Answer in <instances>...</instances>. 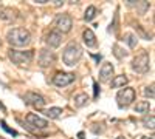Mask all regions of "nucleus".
<instances>
[{"label":"nucleus","mask_w":155,"mask_h":139,"mask_svg":"<svg viewBox=\"0 0 155 139\" xmlns=\"http://www.w3.org/2000/svg\"><path fill=\"white\" fill-rule=\"evenodd\" d=\"M81 57H82V48L76 42H70L65 46L64 54H62V60H64V64H65L67 67H74L78 62H79Z\"/></svg>","instance_id":"nucleus-1"},{"label":"nucleus","mask_w":155,"mask_h":139,"mask_svg":"<svg viewBox=\"0 0 155 139\" xmlns=\"http://www.w3.org/2000/svg\"><path fill=\"white\" fill-rule=\"evenodd\" d=\"M6 39L12 46H25V45L30 43L31 36H30V33L27 30H23V28H12V30L8 31Z\"/></svg>","instance_id":"nucleus-2"},{"label":"nucleus","mask_w":155,"mask_h":139,"mask_svg":"<svg viewBox=\"0 0 155 139\" xmlns=\"http://www.w3.org/2000/svg\"><path fill=\"white\" fill-rule=\"evenodd\" d=\"M33 51H17V49H9V59L16 65H28L33 60Z\"/></svg>","instance_id":"nucleus-3"},{"label":"nucleus","mask_w":155,"mask_h":139,"mask_svg":"<svg viewBox=\"0 0 155 139\" xmlns=\"http://www.w3.org/2000/svg\"><path fill=\"white\" fill-rule=\"evenodd\" d=\"M134 100H135V90H134V88H129V87L123 88V90L118 91V94H116V102H118L120 108L129 107Z\"/></svg>","instance_id":"nucleus-4"},{"label":"nucleus","mask_w":155,"mask_h":139,"mask_svg":"<svg viewBox=\"0 0 155 139\" xmlns=\"http://www.w3.org/2000/svg\"><path fill=\"white\" fill-rule=\"evenodd\" d=\"M132 68H134V71H137L140 74L147 73L149 71V56L146 53L137 56L134 59V62H132Z\"/></svg>","instance_id":"nucleus-5"},{"label":"nucleus","mask_w":155,"mask_h":139,"mask_svg":"<svg viewBox=\"0 0 155 139\" xmlns=\"http://www.w3.org/2000/svg\"><path fill=\"white\" fill-rule=\"evenodd\" d=\"M23 100H25V104L33 105L34 108H44V107H45V104H47V100H45V97H44V96L37 94V93H33V91L25 93Z\"/></svg>","instance_id":"nucleus-6"},{"label":"nucleus","mask_w":155,"mask_h":139,"mask_svg":"<svg viewBox=\"0 0 155 139\" xmlns=\"http://www.w3.org/2000/svg\"><path fill=\"white\" fill-rule=\"evenodd\" d=\"M56 27H58L61 34L62 33H68L71 30V27H73V20H71V17L68 14H59L56 17Z\"/></svg>","instance_id":"nucleus-7"},{"label":"nucleus","mask_w":155,"mask_h":139,"mask_svg":"<svg viewBox=\"0 0 155 139\" xmlns=\"http://www.w3.org/2000/svg\"><path fill=\"white\" fill-rule=\"evenodd\" d=\"M27 124L30 125V127L36 128V130H42V128H47L48 127V121L34 115V113H30V115H27Z\"/></svg>","instance_id":"nucleus-8"},{"label":"nucleus","mask_w":155,"mask_h":139,"mask_svg":"<svg viewBox=\"0 0 155 139\" xmlns=\"http://www.w3.org/2000/svg\"><path fill=\"white\" fill-rule=\"evenodd\" d=\"M74 81V74L71 73H58L53 79V84L56 87H67Z\"/></svg>","instance_id":"nucleus-9"},{"label":"nucleus","mask_w":155,"mask_h":139,"mask_svg":"<svg viewBox=\"0 0 155 139\" xmlns=\"http://www.w3.org/2000/svg\"><path fill=\"white\" fill-rule=\"evenodd\" d=\"M54 53L50 51V49H42L41 54H39V65H41L42 68H47L50 65L54 64Z\"/></svg>","instance_id":"nucleus-10"},{"label":"nucleus","mask_w":155,"mask_h":139,"mask_svg":"<svg viewBox=\"0 0 155 139\" xmlns=\"http://www.w3.org/2000/svg\"><path fill=\"white\" fill-rule=\"evenodd\" d=\"M113 76V65L106 62V64H102L101 70H99V81L101 82H107L110 81V77Z\"/></svg>","instance_id":"nucleus-11"},{"label":"nucleus","mask_w":155,"mask_h":139,"mask_svg":"<svg viewBox=\"0 0 155 139\" xmlns=\"http://www.w3.org/2000/svg\"><path fill=\"white\" fill-rule=\"evenodd\" d=\"M62 42V34L59 31H51L47 37V43L50 48H58Z\"/></svg>","instance_id":"nucleus-12"},{"label":"nucleus","mask_w":155,"mask_h":139,"mask_svg":"<svg viewBox=\"0 0 155 139\" xmlns=\"http://www.w3.org/2000/svg\"><path fill=\"white\" fill-rule=\"evenodd\" d=\"M82 37H84V43L88 48H93L96 45V37H95V34H93L92 30H85L84 34H82Z\"/></svg>","instance_id":"nucleus-13"},{"label":"nucleus","mask_w":155,"mask_h":139,"mask_svg":"<svg viewBox=\"0 0 155 139\" xmlns=\"http://www.w3.org/2000/svg\"><path fill=\"white\" fill-rule=\"evenodd\" d=\"M16 17H17V14H16L14 9H11V8H3V9H0V19H2V20L11 22V20H14Z\"/></svg>","instance_id":"nucleus-14"},{"label":"nucleus","mask_w":155,"mask_h":139,"mask_svg":"<svg viewBox=\"0 0 155 139\" xmlns=\"http://www.w3.org/2000/svg\"><path fill=\"white\" fill-rule=\"evenodd\" d=\"M44 115H45L47 118H50V119H58V118L62 115V108H59V107L48 108V110H45V111H44Z\"/></svg>","instance_id":"nucleus-15"},{"label":"nucleus","mask_w":155,"mask_h":139,"mask_svg":"<svg viewBox=\"0 0 155 139\" xmlns=\"http://www.w3.org/2000/svg\"><path fill=\"white\" fill-rule=\"evenodd\" d=\"M127 82H129L127 76H124V74L116 76V77H113V81H112V88H120V87H124Z\"/></svg>","instance_id":"nucleus-16"},{"label":"nucleus","mask_w":155,"mask_h":139,"mask_svg":"<svg viewBox=\"0 0 155 139\" xmlns=\"http://www.w3.org/2000/svg\"><path fill=\"white\" fill-rule=\"evenodd\" d=\"M90 100V97L85 94V93H81V94H78V96H74V107H78V108H81V107H84L87 102Z\"/></svg>","instance_id":"nucleus-17"},{"label":"nucleus","mask_w":155,"mask_h":139,"mask_svg":"<svg viewBox=\"0 0 155 139\" xmlns=\"http://www.w3.org/2000/svg\"><path fill=\"white\" fill-rule=\"evenodd\" d=\"M149 108H150V105L147 100H141L135 107V113H149Z\"/></svg>","instance_id":"nucleus-18"},{"label":"nucleus","mask_w":155,"mask_h":139,"mask_svg":"<svg viewBox=\"0 0 155 139\" xmlns=\"http://www.w3.org/2000/svg\"><path fill=\"white\" fill-rule=\"evenodd\" d=\"M96 12H98V9H96L95 6H88L87 11H85V16H84L85 22H92V20L96 17Z\"/></svg>","instance_id":"nucleus-19"},{"label":"nucleus","mask_w":155,"mask_h":139,"mask_svg":"<svg viewBox=\"0 0 155 139\" xmlns=\"http://www.w3.org/2000/svg\"><path fill=\"white\" fill-rule=\"evenodd\" d=\"M124 40L127 42V45L130 46V48H135V46H137V37H135L134 34H130V33L124 36Z\"/></svg>","instance_id":"nucleus-20"},{"label":"nucleus","mask_w":155,"mask_h":139,"mask_svg":"<svg viewBox=\"0 0 155 139\" xmlns=\"http://www.w3.org/2000/svg\"><path fill=\"white\" fill-rule=\"evenodd\" d=\"M143 124H144V127H147V128L153 130V127H155V118H153V115L146 116V118L143 119Z\"/></svg>","instance_id":"nucleus-21"},{"label":"nucleus","mask_w":155,"mask_h":139,"mask_svg":"<svg viewBox=\"0 0 155 139\" xmlns=\"http://www.w3.org/2000/svg\"><path fill=\"white\" fill-rule=\"evenodd\" d=\"M113 49H115V51H113V53H115V56L118 57V59H123V57H126V56H127V53H126V51H123V49H121L118 45H115V46H113Z\"/></svg>","instance_id":"nucleus-22"},{"label":"nucleus","mask_w":155,"mask_h":139,"mask_svg":"<svg viewBox=\"0 0 155 139\" xmlns=\"http://www.w3.org/2000/svg\"><path fill=\"white\" fill-rule=\"evenodd\" d=\"M0 125H2V128H3L6 133H9V134H12V136H17V131H16V130H12V128H9L5 121H0Z\"/></svg>","instance_id":"nucleus-23"},{"label":"nucleus","mask_w":155,"mask_h":139,"mask_svg":"<svg viewBox=\"0 0 155 139\" xmlns=\"http://www.w3.org/2000/svg\"><path fill=\"white\" fill-rule=\"evenodd\" d=\"M144 94L146 96H149L150 99H153V85H150V87H147L146 90H144Z\"/></svg>","instance_id":"nucleus-24"},{"label":"nucleus","mask_w":155,"mask_h":139,"mask_svg":"<svg viewBox=\"0 0 155 139\" xmlns=\"http://www.w3.org/2000/svg\"><path fill=\"white\" fill-rule=\"evenodd\" d=\"M93 90H95V99H96V97H98V94H99V87H98V84H96V82L93 84Z\"/></svg>","instance_id":"nucleus-25"},{"label":"nucleus","mask_w":155,"mask_h":139,"mask_svg":"<svg viewBox=\"0 0 155 139\" xmlns=\"http://www.w3.org/2000/svg\"><path fill=\"white\" fill-rule=\"evenodd\" d=\"M62 3H64V2H61V0H56V3H54V5H56V6H59V5H62Z\"/></svg>","instance_id":"nucleus-26"},{"label":"nucleus","mask_w":155,"mask_h":139,"mask_svg":"<svg viewBox=\"0 0 155 139\" xmlns=\"http://www.w3.org/2000/svg\"><path fill=\"white\" fill-rule=\"evenodd\" d=\"M141 139H153V136H150V137H149V136H143Z\"/></svg>","instance_id":"nucleus-27"},{"label":"nucleus","mask_w":155,"mask_h":139,"mask_svg":"<svg viewBox=\"0 0 155 139\" xmlns=\"http://www.w3.org/2000/svg\"><path fill=\"white\" fill-rule=\"evenodd\" d=\"M115 139H124V137L123 136H118V137H115Z\"/></svg>","instance_id":"nucleus-28"},{"label":"nucleus","mask_w":155,"mask_h":139,"mask_svg":"<svg viewBox=\"0 0 155 139\" xmlns=\"http://www.w3.org/2000/svg\"><path fill=\"white\" fill-rule=\"evenodd\" d=\"M0 139H5V137H0Z\"/></svg>","instance_id":"nucleus-29"}]
</instances>
